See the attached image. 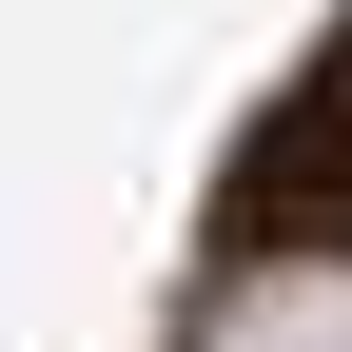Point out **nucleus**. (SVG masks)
<instances>
[{"mask_svg":"<svg viewBox=\"0 0 352 352\" xmlns=\"http://www.w3.org/2000/svg\"><path fill=\"white\" fill-rule=\"evenodd\" d=\"M196 352H352V254H274Z\"/></svg>","mask_w":352,"mask_h":352,"instance_id":"f257e3e1","label":"nucleus"}]
</instances>
